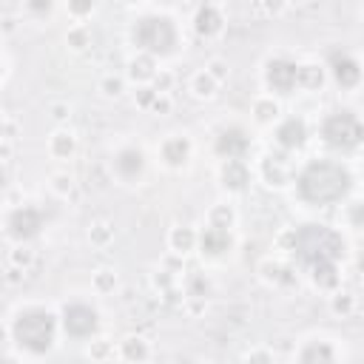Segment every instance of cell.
I'll return each instance as SVG.
<instances>
[{"mask_svg": "<svg viewBox=\"0 0 364 364\" xmlns=\"http://www.w3.org/2000/svg\"><path fill=\"white\" fill-rule=\"evenodd\" d=\"M279 142L284 145V148H299L301 142H304V136H307V131H304V122L301 119H287L282 128H279Z\"/></svg>", "mask_w": 364, "mask_h": 364, "instance_id": "cell-11", "label": "cell"}, {"mask_svg": "<svg viewBox=\"0 0 364 364\" xmlns=\"http://www.w3.org/2000/svg\"><path fill=\"white\" fill-rule=\"evenodd\" d=\"M65 330H68L71 336H77V338L91 336V333L97 330V313H94L91 307H85V304H71V307H65Z\"/></svg>", "mask_w": 364, "mask_h": 364, "instance_id": "cell-6", "label": "cell"}, {"mask_svg": "<svg viewBox=\"0 0 364 364\" xmlns=\"http://www.w3.org/2000/svg\"><path fill=\"white\" fill-rule=\"evenodd\" d=\"M216 148H219V154H225V156H239V154H245V148H247V136H245V131H239V128H228V131L219 134Z\"/></svg>", "mask_w": 364, "mask_h": 364, "instance_id": "cell-9", "label": "cell"}, {"mask_svg": "<svg viewBox=\"0 0 364 364\" xmlns=\"http://www.w3.org/2000/svg\"><path fill=\"white\" fill-rule=\"evenodd\" d=\"M299 191L307 202H338L350 191V173L336 162H313L299 176Z\"/></svg>", "mask_w": 364, "mask_h": 364, "instance_id": "cell-2", "label": "cell"}, {"mask_svg": "<svg viewBox=\"0 0 364 364\" xmlns=\"http://www.w3.org/2000/svg\"><path fill=\"white\" fill-rule=\"evenodd\" d=\"M14 336H17V341L23 347H28L34 353H43L54 341V318L46 310H28V313H23L17 318Z\"/></svg>", "mask_w": 364, "mask_h": 364, "instance_id": "cell-3", "label": "cell"}, {"mask_svg": "<svg viewBox=\"0 0 364 364\" xmlns=\"http://www.w3.org/2000/svg\"><path fill=\"white\" fill-rule=\"evenodd\" d=\"M31 6H34V9H43V6H46V9H48V0H34V3H31Z\"/></svg>", "mask_w": 364, "mask_h": 364, "instance_id": "cell-19", "label": "cell"}, {"mask_svg": "<svg viewBox=\"0 0 364 364\" xmlns=\"http://www.w3.org/2000/svg\"><path fill=\"white\" fill-rule=\"evenodd\" d=\"M245 179H247V173H245V168H242L239 162H230V165L225 168V185H230V188H242Z\"/></svg>", "mask_w": 364, "mask_h": 364, "instance_id": "cell-14", "label": "cell"}, {"mask_svg": "<svg viewBox=\"0 0 364 364\" xmlns=\"http://www.w3.org/2000/svg\"><path fill=\"white\" fill-rule=\"evenodd\" d=\"M185 154H188V145H185L182 139H173V142H168V148H165V156H168L171 162H182Z\"/></svg>", "mask_w": 364, "mask_h": 364, "instance_id": "cell-16", "label": "cell"}, {"mask_svg": "<svg viewBox=\"0 0 364 364\" xmlns=\"http://www.w3.org/2000/svg\"><path fill=\"white\" fill-rule=\"evenodd\" d=\"M330 63H333V74H336V80H338L341 85H353V82L358 80V65H355L347 54H333Z\"/></svg>", "mask_w": 364, "mask_h": 364, "instance_id": "cell-10", "label": "cell"}, {"mask_svg": "<svg viewBox=\"0 0 364 364\" xmlns=\"http://www.w3.org/2000/svg\"><path fill=\"white\" fill-rule=\"evenodd\" d=\"M216 26H219L216 11H213V9H202L199 17H196V28L205 31V34H210V31H216Z\"/></svg>", "mask_w": 364, "mask_h": 364, "instance_id": "cell-15", "label": "cell"}, {"mask_svg": "<svg viewBox=\"0 0 364 364\" xmlns=\"http://www.w3.org/2000/svg\"><path fill=\"white\" fill-rule=\"evenodd\" d=\"M40 225H43V216H40V210H34V208H20V210H14L11 219H9V228H11V233H14L17 239L34 236V233L40 230Z\"/></svg>", "mask_w": 364, "mask_h": 364, "instance_id": "cell-7", "label": "cell"}, {"mask_svg": "<svg viewBox=\"0 0 364 364\" xmlns=\"http://www.w3.org/2000/svg\"><path fill=\"white\" fill-rule=\"evenodd\" d=\"M364 139V125L350 114V111H338L333 117H327L324 122V142L330 148H355Z\"/></svg>", "mask_w": 364, "mask_h": 364, "instance_id": "cell-4", "label": "cell"}, {"mask_svg": "<svg viewBox=\"0 0 364 364\" xmlns=\"http://www.w3.org/2000/svg\"><path fill=\"white\" fill-rule=\"evenodd\" d=\"M202 245H205V250H208V253H222V250H228V245H230V236H228L222 228H210V230L205 233Z\"/></svg>", "mask_w": 364, "mask_h": 364, "instance_id": "cell-12", "label": "cell"}, {"mask_svg": "<svg viewBox=\"0 0 364 364\" xmlns=\"http://www.w3.org/2000/svg\"><path fill=\"white\" fill-rule=\"evenodd\" d=\"M117 168H119V173H125V176H136V173L142 171V156H139V151H122L119 159H117Z\"/></svg>", "mask_w": 364, "mask_h": 364, "instance_id": "cell-13", "label": "cell"}, {"mask_svg": "<svg viewBox=\"0 0 364 364\" xmlns=\"http://www.w3.org/2000/svg\"><path fill=\"white\" fill-rule=\"evenodd\" d=\"M71 6H74V9H77V11H85V9H88V6H91V0H74V3H71Z\"/></svg>", "mask_w": 364, "mask_h": 364, "instance_id": "cell-18", "label": "cell"}, {"mask_svg": "<svg viewBox=\"0 0 364 364\" xmlns=\"http://www.w3.org/2000/svg\"><path fill=\"white\" fill-rule=\"evenodd\" d=\"M134 37L142 48H148L154 54H165V51H171L173 40H176V31L165 17H145V20L136 23Z\"/></svg>", "mask_w": 364, "mask_h": 364, "instance_id": "cell-5", "label": "cell"}, {"mask_svg": "<svg viewBox=\"0 0 364 364\" xmlns=\"http://www.w3.org/2000/svg\"><path fill=\"white\" fill-rule=\"evenodd\" d=\"M299 74H301V71H299L293 63H287V60H273V63L267 65V80H270V85H273L276 91H284V94L296 85Z\"/></svg>", "mask_w": 364, "mask_h": 364, "instance_id": "cell-8", "label": "cell"}, {"mask_svg": "<svg viewBox=\"0 0 364 364\" xmlns=\"http://www.w3.org/2000/svg\"><path fill=\"white\" fill-rule=\"evenodd\" d=\"M290 245H293L296 259L313 270L316 282L321 284L336 282V259L344 253V242L336 230L324 225H304L293 233Z\"/></svg>", "mask_w": 364, "mask_h": 364, "instance_id": "cell-1", "label": "cell"}, {"mask_svg": "<svg viewBox=\"0 0 364 364\" xmlns=\"http://www.w3.org/2000/svg\"><path fill=\"white\" fill-rule=\"evenodd\" d=\"M313 358H324V361H330L333 353H330V347H324V344H313V347H307V350L301 353V361H313Z\"/></svg>", "mask_w": 364, "mask_h": 364, "instance_id": "cell-17", "label": "cell"}]
</instances>
